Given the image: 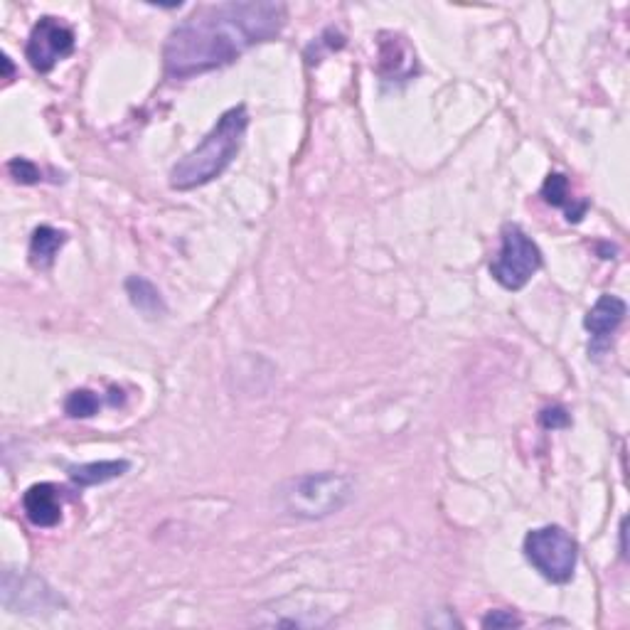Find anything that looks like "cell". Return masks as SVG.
<instances>
[{
	"instance_id": "obj_3",
	"label": "cell",
	"mask_w": 630,
	"mask_h": 630,
	"mask_svg": "<svg viewBox=\"0 0 630 630\" xmlns=\"http://www.w3.org/2000/svg\"><path fill=\"white\" fill-rule=\"evenodd\" d=\"M355 498V483L340 473H308L279 485L274 503L288 517L323 520Z\"/></svg>"
},
{
	"instance_id": "obj_7",
	"label": "cell",
	"mask_w": 630,
	"mask_h": 630,
	"mask_svg": "<svg viewBox=\"0 0 630 630\" xmlns=\"http://www.w3.org/2000/svg\"><path fill=\"white\" fill-rule=\"evenodd\" d=\"M628 306L623 298L611 296H601L599 301L594 303L589 313L584 318V328L591 333V340H594L596 347H606L611 343V335L621 328V323L626 320Z\"/></svg>"
},
{
	"instance_id": "obj_10",
	"label": "cell",
	"mask_w": 630,
	"mask_h": 630,
	"mask_svg": "<svg viewBox=\"0 0 630 630\" xmlns=\"http://www.w3.org/2000/svg\"><path fill=\"white\" fill-rule=\"evenodd\" d=\"M414 55L404 37L389 35V40L379 42V74L387 79H407L414 72V60H399V57Z\"/></svg>"
},
{
	"instance_id": "obj_8",
	"label": "cell",
	"mask_w": 630,
	"mask_h": 630,
	"mask_svg": "<svg viewBox=\"0 0 630 630\" xmlns=\"http://www.w3.org/2000/svg\"><path fill=\"white\" fill-rule=\"evenodd\" d=\"M23 510L35 527H55L62 522L60 490L52 483H37L23 495Z\"/></svg>"
},
{
	"instance_id": "obj_11",
	"label": "cell",
	"mask_w": 630,
	"mask_h": 630,
	"mask_svg": "<svg viewBox=\"0 0 630 630\" xmlns=\"http://www.w3.org/2000/svg\"><path fill=\"white\" fill-rule=\"evenodd\" d=\"M64 244H67V234L60 232V229L47 227V224L37 227L30 239L32 266H37V269H50V266L55 264V256L60 254V249L64 247Z\"/></svg>"
},
{
	"instance_id": "obj_17",
	"label": "cell",
	"mask_w": 630,
	"mask_h": 630,
	"mask_svg": "<svg viewBox=\"0 0 630 630\" xmlns=\"http://www.w3.org/2000/svg\"><path fill=\"white\" fill-rule=\"evenodd\" d=\"M539 424H542L544 429H567L571 424V416L564 407H547L539 414Z\"/></svg>"
},
{
	"instance_id": "obj_18",
	"label": "cell",
	"mask_w": 630,
	"mask_h": 630,
	"mask_svg": "<svg viewBox=\"0 0 630 630\" xmlns=\"http://www.w3.org/2000/svg\"><path fill=\"white\" fill-rule=\"evenodd\" d=\"M3 64H5V79H10V74H13V64H10V57H3Z\"/></svg>"
},
{
	"instance_id": "obj_12",
	"label": "cell",
	"mask_w": 630,
	"mask_h": 630,
	"mask_svg": "<svg viewBox=\"0 0 630 630\" xmlns=\"http://www.w3.org/2000/svg\"><path fill=\"white\" fill-rule=\"evenodd\" d=\"M131 463L128 461H96V463H82V466H69L67 473L82 488H92V485H104L109 480L121 478L128 473Z\"/></svg>"
},
{
	"instance_id": "obj_1",
	"label": "cell",
	"mask_w": 630,
	"mask_h": 630,
	"mask_svg": "<svg viewBox=\"0 0 630 630\" xmlns=\"http://www.w3.org/2000/svg\"><path fill=\"white\" fill-rule=\"evenodd\" d=\"M286 18V5L271 0L220 3L197 10L168 35L163 47L165 74L170 79H190L227 67L249 47L279 35Z\"/></svg>"
},
{
	"instance_id": "obj_2",
	"label": "cell",
	"mask_w": 630,
	"mask_h": 630,
	"mask_svg": "<svg viewBox=\"0 0 630 630\" xmlns=\"http://www.w3.org/2000/svg\"><path fill=\"white\" fill-rule=\"evenodd\" d=\"M247 128V106L239 104L224 111L220 119H217L215 128L205 136V141L173 165V170H170V188L195 190L212 183L215 178H220L224 170L232 165V160L237 158L244 136H247Z\"/></svg>"
},
{
	"instance_id": "obj_13",
	"label": "cell",
	"mask_w": 630,
	"mask_h": 630,
	"mask_svg": "<svg viewBox=\"0 0 630 630\" xmlns=\"http://www.w3.org/2000/svg\"><path fill=\"white\" fill-rule=\"evenodd\" d=\"M126 293L131 306L136 311H141L146 318H160V315H165V311H168L158 288L148 279H143V276H131L126 281Z\"/></svg>"
},
{
	"instance_id": "obj_4",
	"label": "cell",
	"mask_w": 630,
	"mask_h": 630,
	"mask_svg": "<svg viewBox=\"0 0 630 630\" xmlns=\"http://www.w3.org/2000/svg\"><path fill=\"white\" fill-rule=\"evenodd\" d=\"M525 557L552 584H569L574 579L579 544L564 527L547 525L525 537Z\"/></svg>"
},
{
	"instance_id": "obj_9",
	"label": "cell",
	"mask_w": 630,
	"mask_h": 630,
	"mask_svg": "<svg viewBox=\"0 0 630 630\" xmlns=\"http://www.w3.org/2000/svg\"><path fill=\"white\" fill-rule=\"evenodd\" d=\"M542 200L552 207H562L567 212V220L571 224H579L584 220L586 210H589V202L579 200L574 205V197H571V188H569V180L564 178L562 173H549L547 180H544L542 190H539Z\"/></svg>"
},
{
	"instance_id": "obj_16",
	"label": "cell",
	"mask_w": 630,
	"mask_h": 630,
	"mask_svg": "<svg viewBox=\"0 0 630 630\" xmlns=\"http://www.w3.org/2000/svg\"><path fill=\"white\" fill-rule=\"evenodd\" d=\"M480 626L493 628V630H498V628H520L522 626V618L517 616V613H512V611H490L488 616H485L483 621H480Z\"/></svg>"
},
{
	"instance_id": "obj_6",
	"label": "cell",
	"mask_w": 630,
	"mask_h": 630,
	"mask_svg": "<svg viewBox=\"0 0 630 630\" xmlns=\"http://www.w3.org/2000/svg\"><path fill=\"white\" fill-rule=\"evenodd\" d=\"M74 45H77V40H74L72 28H67L57 18H42L30 32L25 57H28L35 72L47 74L55 69L57 62L72 55Z\"/></svg>"
},
{
	"instance_id": "obj_5",
	"label": "cell",
	"mask_w": 630,
	"mask_h": 630,
	"mask_svg": "<svg viewBox=\"0 0 630 630\" xmlns=\"http://www.w3.org/2000/svg\"><path fill=\"white\" fill-rule=\"evenodd\" d=\"M542 266V252L517 224H505L503 244L495 261L490 264V274L507 291H520L530 284L532 276Z\"/></svg>"
},
{
	"instance_id": "obj_14",
	"label": "cell",
	"mask_w": 630,
	"mask_h": 630,
	"mask_svg": "<svg viewBox=\"0 0 630 630\" xmlns=\"http://www.w3.org/2000/svg\"><path fill=\"white\" fill-rule=\"evenodd\" d=\"M101 407V399L96 397L92 389H74L67 399H64V414L72 419H89Z\"/></svg>"
},
{
	"instance_id": "obj_15",
	"label": "cell",
	"mask_w": 630,
	"mask_h": 630,
	"mask_svg": "<svg viewBox=\"0 0 630 630\" xmlns=\"http://www.w3.org/2000/svg\"><path fill=\"white\" fill-rule=\"evenodd\" d=\"M8 173L13 175V178L18 180V183H23V185H35V183H40V180H42V170L37 168V165L32 163V160H28V158H13V160H10Z\"/></svg>"
}]
</instances>
